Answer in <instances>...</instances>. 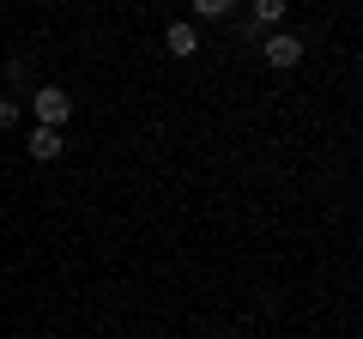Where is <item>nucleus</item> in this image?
<instances>
[{
  "label": "nucleus",
  "instance_id": "nucleus-6",
  "mask_svg": "<svg viewBox=\"0 0 363 339\" xmlns=\"http://www.w3.org/2000/svg\"><path fill=\"white\" fill-rule=\"evenodd\" d=\"M236 0H194V18H224Z\"/></svg>",
  "mask_w": 363,
  "mask_h": 339
},
{
  "label": "nucleus",
  "instance_id": "nucleus-2",
  "mask_svg": "<svg viewBox=\"0 0 363 339\" xmlns=\"http://www.w3.org/2000/svg\"><path fill=\"white\" fill-rule=\"evenodd\" d=\"M260 55H267V67H279V73H285V67L303 61V37H291V30H272V37L260 43Z\"/></svg>",
  "mask_w": 363,
  "mask_h": 339
},
{
  "label": "nucleus",
  "instance_id": "nucleus-4",
  "mask_svg": "<svg viewBox=\"0 0 363 339\" xmlns=\"http://www.w3.org/2000/svg\"><path fill=\"white\" fill-rule=\"evenodd\" d=\"M164 49H169V55H176V61H188V55H194V49H200V30H194V25H182V18H176V25H169V30H164Z\"/></svg>",
  "mask_w": 363,
  "mask_h": 339
},
{
  "label": "nucleus",
  "instance_id": "nucleus-7",
  "mask_svg": "<svg viewBox=\"0 0 363 339\" xmlns=\"http://www.w3.org/2000/svg\"><path fill=\"white\" fill-rule=\"evenodd\" d=\"M18 116H25V109H18V97H0V128H18Z\"/></svg>",
  "mask_w": 363,
  "mask_h": 339
},
{
  "label": "nucleus",
  "instance_id": "nucleus-3",
  "mask_svg": "<svg viewBox=\"0 0 363 339\" xmlns=\"http://www.w3.org/2000/svg\"><path fill=\"white\" fill-rule=\"evenodd\" d=\"M285 6L291 0H248V25L255 30H279L285 25Z\"/></svg>",
  "mask_w": 363,
  "mask_h": 339
},
{
  "label": "nucleus",
  "instance_id": "nucleus-1",
  "mask_svg": "<svg viewBox=\"0 0 363 339\" xmlns=\"http://www.w3.org/2000/svg\"><path fill=\"white\" fill-rule=\"evenodd\" d=\"M30 104H37V128H61V121L73 116V97H67L61 85H37Z\"/></svg>",
  "mask_w": 363,
  "mask_h": 339
},
{
  "label": "nucleus",
  "instance_id": "nucleus-5",
  "mask_svg": "<svg viewBox=\"0 0 363 339\" xmlns=\"http://www.w3.org/2000/svg\"><path fill=\"white\" fill-rule=\"evenodd\" d=\"M61 152H67L61 128H37V133H30V157H37V164H55Z\"/></svg>",
  "mask_w": 363,
  "mask_h": 339
}]
</instances>
